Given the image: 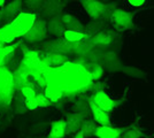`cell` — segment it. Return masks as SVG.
<instances>
[{"mask_svg": "<svg viewBox=\"0 0 154 138\" xmlns=\"http://www.w3.org/2000/svg\"><path fill=\"white\" fill-rule=\"evenodd\" d=\"M123 63L121 59L119 58V54L115 51H106L103 54V61H101V67L103 70H107L109 72H117L122 70Z\"/></svg>", "mask_w": 154, "mask_h": 138, "instance_id": "obj_9", "label": "cell"}, {"mask_svg": "<svg viewBox=\"0 0 154 138\" xmlns=\"http://www.w3.org/2000/svg\"><path fill=\"white\" fill-rule=\"evenodd\" d=\"M36 20H37L36 14L29 13V12H20L9 23L15 33V37L23 38V36L31 29Z\"/></svg>", "mask_w": 154, "mask_h": 138, "instance_id": "obj_3", "label": "cell"}, {"mask_svg": "<svg viewBox=\"0 0 154 138\" xmlns=\"http://www.w3.org/2000/svg\"><path fill=\"white\" fill-rule=\"evenodd\" d=\"M15 39H16L15 33L9 23L0 28V43L1 44H12Z\"/></svg>", "mask_w": 154, "mask_h": 138, "instance_id": "obj_22", "label": "cell"}, {"mask_svg": "<svg viewBox=\"0 0 154 138\" xmlns=\"http://www.w3.org/2000/svg\"><path fill=\"white\" fill-rule=\"evenodd\" d=\"M21 93H22V96H23V98L24 99L35 98L36 94H37L36 91H35V89H33V86H32L31 84H28V85L21 87Z\"/></svg>", "mask_w": 154, "mask_h": 138, "instance_id": "obj_29", "label": "cell"}, {"mask_svg": "<svg viewBox=\"0 0 154 138\" xmlns=\"http://www.w3.org/2000/svg\"><path fill=\"white\" fill-rule=\"evenodd\" d=\"M66 133V120H57L51 123V130L47 138H63Z\"/></svg>", "mask_w": 154, "mask_h": 138, "instance_id": "obj_20", "label": "cell"}, {"mask_svg": "<svg viewBox=\"0 0 154 138\" xmlns=\"http://www.w3.org/2000/svg\"><path fill=\"white\" fill-rule=\"evenodd\" d=\"M120 138H121V137H120Z\"/></svg>", "mask_w": 154, "mask_h": 138, "instance_id": "obj_38", "label": "cell"}, {"mask_svg": "<svg viewBox=\"0 0 154 138\" xmlns=\"http://www.w3.org/2000/svg\"><path fill=\"white\" fill-rule=\"evenodd\" d=\"M68 0H44L40 7V14L45 17H53L61 15Z\"/></svg>", "mask_w": 154, "mask_h": 138, "instance_id": "obj_8", "label": "cell"}, {"mask_svg": "<svg viewBox=\"0 0 154 138\" xmlns=\"http://www.w3.org/2000/svg\"><path fill=\"white\" fill-rule=\"evenodd\" d=\"M15 83L13 74L5 67H0V105L11 104L14 94Z\"/></svg>", "mask_w": 154, "mask_h": 138, "instance_id": "obj_2", "label": "cell"}, {"mask_svg": "<svg viewBox=\"0 0 154 138\" xmlns=\"http://www.w3.org/2000/svg\"><path fill=\"white\" fill-rule=\"evenodd\" d=\"M75 138H85V137H84V135L82 133V131L79 130V131L76 132V135H75Z\"/></svg>", "mask_w": 154, "mask_h": 138, "instance_id": "obj_36", "label": "cell"}, {"mask_svg": "<svg viewBox=\"0 0 154 138\" xmlns=\"http://www.w3.org/2000/svg\"><path fill=\"white\" fill-rule=\"evenodd\" d=\"M146 0H128V2L134 7H141Z\"/></svg>", "mask_w": 154, "mask_h": 138, "instance_id": "obj_35", "label": "cell"}, {"mask_svg": "<svg viewBox=\"0 0 154 138\" xmlns=\"http://www.w3.org/2000/svg\"><path fill=\"white\" fill-rule=\"evenodd\" d=\"M36 101H37L38 107H50L52 105V103L46 98L44 93H37L36 94Z\"/></svg>", "mask_w": 154, "mask_h": 138, "instance_id": "obj_30", "label": "cell"}, {"mask_svg": "<svg viewBox=\"0 0 154 138\" xmlns=\"http://www.w3.org/2000/svg\"><path fill=\"white\" fill-rule=\"evenodd\" d=\"M23 2L26 4L28 8H30L32 11H39L44 0H23Z\"/></svg>", "mask_w": 154, "mask_h": 138, "instance_id": "obj_31", "label": "cell"}, {"mask_svg": "<svg viewBox=\"0 0 154 138\" xmlns=\"http://www.w3.org/2000/svg\"><path fill=\"white\" fill-rule=\"evenodd\" d=\"M47 82H53L63 92V97H74L93 87V81L83 65L67 61L57 68L50 67L44 74Z\"/></svg>", "mask_w": 154, "mask_h": 138, "instance_id": "obj_1", "label": "cell"}, {"mask_svg": "<svg viewBox=\"0 0 154 138\" xmlns=\"http://www.w3.org/2000/svg\"><path fill=\"white\" fill-rule=\"evenodd\" d=\"M45 97L51 103H58L60 99L63 97V92L62 90L59 87V85H57L53 82H47V84L45 86Z\"/></svg>", "mask_w": 154, "mask_h": 138, "instance_id": "obj_19", "label": "cell"}, {"mask_svg": "<svg viewBox=\"0 0 154 138\" xmlns=\"http://www.w3.org/2000/svg\"><path fill=\"white\" fill-rule=\"evenodd\" d=\"M22 4H23V0H12L9 4L1 7L2 9L0 11V20H13L14 17L20 13V11L22 8Z\"/></svg>", "mask_w": 154, "mask_h": 138, "instance_id": "obj_14", "label": "cell"}, {"mask_svg": "<svg viewBox=\"0 0 154 138\" xmlns=\"http://www.w3.org/2000/svg\"><path fill=\"white\" fill-rule=\"evenodd\" d=\"M131 124L129 127H123V128H117V127H112V125H98L96 129L94 136L98 138H120L124 131H127Z\"/></svg>", "mask_w": 154, "mask_h": 138, "instance_id": "obj_11", "label": "cell"}, {"mask_svg": "<svg viewBox=\"0 0 154 138\" xmlns=\"http://www.w3.org/2000/svg\"><path fill=\"white\" fill-rule=\"evenodd\" d=\"M145 137L144 132L141 131L140 129L137 128V122L131 124V127L129 128L127 131H124L122 133L121 138H143Z\"/></svg>", "mask_w": 154, "mask_h": 138, "instance_id": "obj_26", "label": "cell"}, {"mask_svg": "<svg viewBox=\"0 0 154 138\" xmlns=\"http://www.w3.org/2000/svg\"><path fill=\"white\" fill-rule=\"evenodd\" d=\"M76 47V43H70L66 40L63 37H58L57 39L46 41L43 44V48L45 53H61V54H70L74 53Z\"/></svg>", "mask_w": 154, "mask_h": 138, "instance_id": "obj_5", "label": "cell"}, {"mask_svg": "<svg viewBox=\"0 0 154 138\" xmlns=\"http://www.w3.org/2000/svg\"><path fill=\"white\" fill-rule=\"evenodd\" d=\"M79 2L92 20L100 19L103 7H105V4L103 1H100V0H79Z\"/></svg>", "mask_w": 154, "mask_h": 138, "instance_id": "obj_12", "label": "cell"}, {"mask_svg": "<svg viewBox=\"0 0 154 138\" xmlns=\"http://www.w3.org/2000/svg\"><path fill=\"white\" fill-rule=\"evenodd\" d=\"M66 31V26L61 20V15H57L51 17L47 22V32L57 36V37H63V33Z\"/></svg>", "mask_w": 154, "mask_h": 138, "instance_id": "obj_15", "label": "cell"}, {"mask_svg": "<svg viewBox=\"0 0 154 138\" xmlns=\"http://www.w3.org/2000/svg\"><path fill=\"white\" fill-rule=\"evenodd\" d=\"M86 101H88V105H89V108H90V112H91V114H92L93 120L96 121L97 124L112 125V121H110V118H109L108 113H106L105 111H103L99 106H97L91 97H89V98L86 99Z\"/></svg>", "mask_w": 154, "mask_h": 138, "instance_id": "obj_10", "label": "cell"}, {"mask_svg": "<svg viewBox=\"0 0 154 138\" xmlns=\"http://www.w3.org/2000/svg\"><path fill=\"white\" fill-rule=\"evenodd\" d=\"M85 116L81 113H68L66 116V133H76L81 130Z\"/></svg>", "mask_w": 154, "mask_h": 138, "instance_id": "obj_13", "label": "cell"}, {"mask_svg": "<svg viewBox=\"0 0 154 138\" xmlns=\"http://www.w3.org/2000/svg\"><path fill=\"white\" fill-rule=\"evenodd\" d=\"M24 106H26V111H35L36 108H38L37 101H36V97L31 99H24Z\"/></svg>", "mask_w": 154, "mask_h": 138, "instance_id": "obj_33", "label": "cell"}, {"mask_svg": "<svg viewBox=\"0 0 154 138\" xmlns=\"http://www.w3.org/2000/svg\"><path fill=\"white\" fill-rule=\"evenodd\" d=\"M5 2H6V0H0V7L5 6Z\"/></svg>", "mask_w": 154, "mask_h": 138, "instance_id": "obj_37", "label": "cell"}, {"mask_svg": "<svg viewBox=\"0 0 154 138\" xmlns=\"http://www.w3.org/2000/svg\"><path fill=\"white\" fill-rule=\"evenodd\" d=\"M43 63L47 67H59L66 63L68 60V57L61 54V53H45L44 58L42 59Z\"/></svg>", "mask_w": 154, "mask_h": 138, "instance_id": "obj_16", "label": "cell"}, {"mask_svg": "<svg viewBox=\"0 0 154 138\" xmlns=\"http://www.w3.org/2000/svg\"><path fill=\"white\" fill-rule=\"evenodd\" d=\"M47 33V22L44 19H37L31 29L23 36V38L29 43H37L46 39Z\"/></svg>", "mask_w": 154, "mask_h": 138, "instance_id": "obj_6", "label": "cell"}, {"mask_svg": "<svg viewBox=\"0 0 154 138\" xmlns=\"http://www.w3.org/2000/svg\"><path fill=\"white\" fill-rule=\"evenodd\" d=\"M91 98L97 106H99L106 113L112 112L113 109H115L117 106H120L123 103V99H119V100L112 99L103 90H98Z\"/></svg>", "mask_w": 154, "mask_h": 138, "instance_id": "obj_7", "label": "cell"}, {"mask_svg": "<svg viewBox=\"0 0 154 138\" xmlns=\"http://www.w3.org/2000/svg\"><path fill=\"white\" fill-rule=\"evenodd\" d=\"M15 48H16V45L0 48V65H2V63L6 61L5 59H7L9 55H13Z\"/></svg>", "mask_w": 154, "mask_h": 138, "instance_id": "obj_28", "label": "cell"}, {"mask_svg": "<svg viewBox=\"0 0 154 138\" xmlns=\"http://www.w3.org/2000/svg\"><path fill=\"white\" fill-rule=\"evenodd\" d=\"M121 72L129 75V76H131V77H135V78H144L146 76V74L143 72V70H140V69H138L136 67L125 66V65L123 66Z\"/></svg>", "mask_w": 154, "mask_h": 138, "instance_id": "obj_27", "label": "cell"}, {"mask_svg": "<svg viewBox=\"0 0 154 138\" xmlns=\"http://www.w3.org/2000/svg\"><path fill=\"white\" fill-rule=\"evenodd\" d=\"M97 127L98 125L93 118H85L82 123V127H81V131L84 135V137H92L96 133Z\"/></svg>", "mask_w": 154, "mask_h": 138, "instance_id": "obj_23", "label": "cell"}, {"mask_svg": "<svg viewBox=\"0 0 154 138\" xmlns=\"http://www.w3.org/2000/svg\"><path fill=\"white\" fill-rule=\"evenodd\" d=\"M107 22L100 20H92L91 22H89L86 26H84V33L86 36V38H90L92 36H94L97 33H99L100 31H103V29L107 28Z\"/></svg>", "mask_w": 154, "mask_h": 138, "instance_id": "obj_18", "label": "cell"}, {"mask_svg": "<svg viewBox=\"0 0 154 138\" xmlns=\"http://www.w3.org/2000/svg\"><path fill=\"white\" fill-rule=\"evenodd\" d=\"M32 77L37 82V84H38L39 86H42V87H45L46 84H47V81H46L45 76H44L43 74H33Z\"/></svg>", "mask_w": 154, "mask_h": 138, "instance_id": "obj_34", "label": "cell"}, {"mask_svg": "<svg viewBox=\"0 0 154 138\" xmlns=\"http://www.w3.org/2000/svg\"><path fill=\"white\" fill-rule=\"evenodd\" d=\"M63 38L70 43H78L81 40L86 38L84 32H78V31H72V30H66L63 33Z\"/></svg>", "mask_w": 154, "mask_h": 138, "instance_id": "obj_25", "label": "cell"}, {"mask_svg": "<svg viewBox=\"0 0 154 138\" xmlns=\"http://www.w3.org/2000/svg\"><path fill=\"white\" fill-rule=\"evenodd\" d=\"M76 108H75V112L77 113H81V114H83L84 116H86V113H88V111L90 109L89 108V105H88V101L85 100H79L78 103L76 104Z\"/></svg>", "mask_w": 154, "mask_h": 138, "instance_id": "obj_32", "label": "cell"}, {"mask_svg": "<svg viewBox=\"0 0 154 138\" xmlns=\"http://www.w3.org/2000/svg\"><path fill=\"white\" fill-rule=\"evenodd\" d=\"M84 68L86 69V72L90 74L92 81H99V79L103 77V68L99 63L96 62H90V61H86L83 65Z\"/></svg>", "mask_w": 154, "mask_h": 138, "instance_id": "obj_21", "label": "cell"}, {"mask_svg": "<svg viewBox=\"0 0 154 138\" xmlns=\"http://www.w3.org/2000/svg\"><path fill=\"white\" fill-rule=\"evenodd\" d=\"M136 14L137 12H127L122 8H116L110 20V23L114 26V30H116L117 32H123L125 30L132 29L135 26L134 17Z\"/></svg>", "mask_w": 154, "mask_h": 138, "instance_id": "obj_4", "label": "cell"}, {"mask_svg": "<svg viewBox=\"0 0 154 138\" xmlns=\"http://www.w3.org/2000/svg\"><path fill=\"white\" fill-rule=\"evenodd\" d=\"M117 8V2L116 1H112L109 4H105V7H103V11L101 13V16H100V20L105 21V22H110L112 20V16L114 14V11Z\"/></svg>", "mask_w": 154, "mask_h": 138, "instance_id": "obj_24", "label": "cell"}, {"mask_svg": "<svg viewBox=\"0 0 154 138\" xmlns=\"http://www.w3.org/2000/svg\"><path fill=\"white\" fill-rule=\"evenodd\" d=\"M61 20L63 22L66 30H72V31H78V32H84V24L77 19L76 16L71 14H63L61 15Z\"/></svg>", "mask_w": 154, "mask_h": 138, "instance_id": "obj_17", "label": "cell"}]
</instances>
